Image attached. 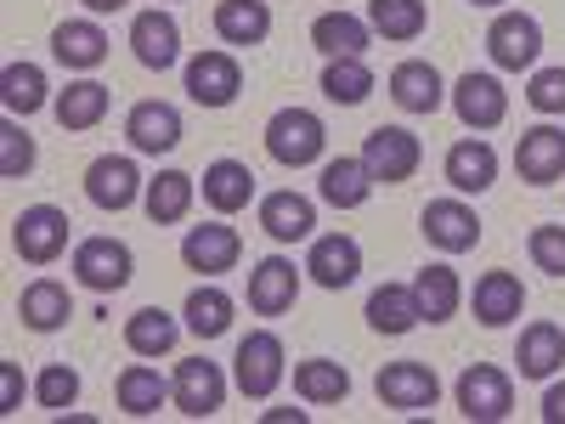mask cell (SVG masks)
Instances as JSON below:
<instances>
[{
	"instance_id": "6da1fadb",
	"label": "cell",
	"mask_w": 565,
	"mask_h": 424,
	"mask_svg": "<svg viewBox=\"0 0 565 424\" xmlns=\"http://www.w3.org/2000/svg\"><path fill=\"white\" fill-rule=\"evenodd\" d=\"M322 148H328V130H322V119H317L311 108H277V114L266 119V153H271L277 165H289V170L317 165Z\"/></svg>"
},
{
	"instance_id": "7a4b0ae2",
	"label": "cell",
	"mask_w": 565,
	"mask_h": 424,
	"mask_svg": "<svg viewBox=\"0 0 565 424\" xmlns=\"http://www.w3.org/2000/svg\"><path fill=\"white\" fill-rule=\"evenodd\" d=\"M458 413L469 424H498L514 413V380L492 362H469L458 373Z\"/></svg>"
},
{
	"instance_id": "3957f363",
	"label": "cell",
	"mask_w": 565,
	"mask_h": 424,
	"mask_svg": "<svg viewBox=\"0 0 565 424\" xmlns=\"http://www.w3.org/2000/svg\"><path fill=\"white\" fill-rule=\"evenodd\" d=\"M68 215L57 204H29L18 221H12V250L29 261V266H52L63 250H68Z\"/></svg>"
},
{
	"instance_id": "277c9868",
	"label": "cell",
	"mask_w": 565,
	"mask_h": 424,
	"mask_svg": "<svg viewBox=\"0 0 565 424\" xmlns=\"http://www.w3.org/2000/svg\"><path fill=\"white\" fill-rule=\"evenodd\" d=\"M487 52L498 68L521 74V68H537L543 57V23L532 12H498L492 29H487Z\"/></svg>"
},
{
	"instance_id": "5b68a950",
	"label": "cell",
	"mask_w": 565,
	"mask_h": 424,
	"mask_svg": "<svg viewBox=\"0 0 565 424\" xmlns=\"http://www.w3.org/2000/svg\"><path fill=\"white\" fill-rule=\"evenodd\" d=\"M232 373H238V391L266 402L282 385V340L271 328H255V335L238 340V357H232Z\"/></svg>"
},
{
	"instance_id": "8992f818",
	"label": "cell",
	"mask_w": 565,
	"mask_h": 424,
	"mask_svg": "<svg viewBox=\"0 0 565 424\" xmlns=\"http://www.w3.org/2000/svg\"><path fill=\"white\" fill-rule=\"evenodd\" d=\"M130 272H136V261H130V244H119V239L74 244V277L85 283L90 295H119L130 283Z\"/></svg>"
},
{
	"instance_id": "52a82bcc",
	"label": "cell",
	"mask_w": 565,
	"mask_h": 424,
	"mask_svg": "<svg viewBox=\"0 0 565 424\" xmlns=\"http://www.w3.org/2000/svg\"><path fill=\"white\" fill-rule=\"evenodd\" d=\"M170 391H175V407L186 418H215L226 407V373L210 357H186V362H175Z\"/></svg>"
},
{
	"instance_id": "ba28073f",
	"label": "cell",
	"mask_w": 565,
	"mask_h": 424,
	"mask_svg": "<svg viewBox=\"0 0 565 424\" xmlns=\"http://www.w3.org/2000/svg\"><path fill=\"white\" fill-rule=\"evenodd\" d=\"M418 159H424L418 136L402 130V125H380V130H367V141H362V165L373 170V181H385V187L407 181L418 170Z\"/></svg>"
},
{
	"instance_id": "9c48e42d",
	"label": "cell",
	"mask_w": 565,
	"mask_h": 424,
	"mask_svg": "<svg viewBox=\"0 0 565 424\" xmlns=\"http://www.w3.org/2000/svg\"><path fill=\"white\" fill-rule=\"evenodd\" d=\"M373 391H380V402L396 407V413H424V407L441 402V380H436V368H424V362H385Z\"/></svg>"
},
{
	"instance_id": "30bf717a",
	"label": "cell",
	"mask_w": 565,
	"mask_h": 424,
	"mask_svg": "<svg viewBox=\"0 0 565 424\" xmlns=\"http://www.w3.org/2000/svg\"><path fill=\"white\" fill-rule=\"evenodd\" d=\"M141 193H148V181H141V170H136V159H125V153H103L97 165L85 170V199L97 204V210H130Z\"/></svg>"
},
{
	"instance_id": "8fae6325",
	"label": "cell",
	"mask_w": 565,
	"mask_h": 424,
	"mask_svg": "<svg viewBox=\"0 0 565 424\" xmlns=\"http://www.w3.org/2000/svg\"><path fill=\"white\" fill-rule=\"evenodd\" d=\"M238 91H244V68L232 52H199L186 63V97L199 108H226L238 103Z\"/></svg>"
},
{
	"instance_id": "7c38bea8",
	"label": "cell",
	"mask_w": 565,
	"mask_h": 424,
	"mask_svg": "<svg viewBox=\"0 0 565 424\" xmlns=\"http://www.w3.org/2000/svg\"><path fill=\"white\" fill-rule=\"evenodd\" d=\"M424 226V239H430L441 255H463V250H476L481 244V215L469 210L463 199H430L418 215Z\"/></svg>"
},
{
	"instance_id": "4fadbf2b",
	"label": "cell",
	"mask_w": 565,
	"mask_h": 424,
	"mask_svg": "<svg viewBox=\"0 0 565 424\" xmlns=\"http://www.w3.org/2000/svg\"><path fill=\"white\" fill-rule=\"evenodd\" d=\"M514 170L532 187H554L565 176V130L559 125H532L514 141Z\"/></svg>"
},
{
	"instance_id": "5bb4252c",
	"label": "cell",
	"mask_w": 565,
	"mask_h": 424,
	"mask_svg": "<svg viewBox=\"0 0 565 424\" xmlns=\"http://www.w3.org/2000/svg\"><path fill=\"white\" fill-rule=\"evenodd\" d=\"M238 255H244V239H238L232 226H221V221L186 226V239H181V261H186V272H204V277L232 272V266H238Z\"/></svg>"
},
{
	"instance_id": "9a60e30c",
	"label": "cell",
	"mask_w": 565,
	"mask_h": 424,
	"mask_svg": "<svg viewBox=\"0 0 565 424\" xmlns=\"http://www.w3.org/2000/svg\"><path fill=\"white\" fill-rule=\"evenodd\" d=\"M452 114H458L469 130H492V125H503V114H509V91H503V80L469 68V74L452 85Z\"/></svg>"
},
{
	"instance_id": "2e32d148",
	"label": "cell",
	"mask_w": 565,
	"mask_h": 424,
	"mask_svg": "<svg viewBox=\"0 0 565 424\" xmlns=\"http://www.w3.org/2000/svg\"><path fill=\"white\" fill-rule=\"evenodd\" d=\"M130 52H136V63L141 68H153V74H164V68H175L181 63V23L170 18V12H136V23H130Z\"/></svg>"
},
{
	"instance_id": "e0dca14e",
	"label": "cell",
	"mask_w": 565,
	"mask_h": 424,
	"mask_svg": "<svg viewBox=\"0 0 565 424\" xmlns=\"http://www.w3.org/2000/svg\"><path fill=\"white\" fill-rule=\"evenodd\" d=\"M306 272H311L317 289H351L356 272H362V244L351 239V232H328V239L311 244Z\"/></svg>"
},
{
	"instance_id": "ac0fdd59",
	"label": "cell",
	"mask_w": 565,
	"mask_h": 424,
	"mask_svg": "<svg viewBox=\"0 0 565 424\" xmlns=\"http://www.w3.org/2000/svg\"><path fill=\"white\" fill-rule=\"evenodd\" d=\"M295 295H300V272H295V261H282V255L255 261V272H249V311H260V317H282V311L295 306Z\"/></svg>"
},
{
	"instance_id": "d6986e66",
	"label": "cell",
	"mask_w": 565,
	"mask_h": 424,
	"mask_svg": "<svg viewBox=\"0 0 565 424\" xmlns=\"http://www.w3.org/2000/svg\"><path fill=\"white\" fill-rule=\"evenodd\" d=\"M311 226H317V204L306 193H295V187H282V193H266L260 199V232L277 244H300L311 239Z\"/></svg>"
},
{
	"instance_id": "ffe728a7",
	"label": "cell",
	"mask_w": 565,
	"mask_h": 424,
	"mask_svg": "<svg viewBox=\"0 0 565 424\" xmlns=\"http://www.w3.org/2000/svg\"><path fill=\"white\" fill-rule=\"evenodd\" d=\"M125 136L136 153H170L181 148V114L170 103H136L125 114Z\"/></svg>"
},
{
	"instance_id": "44dd1931",
	"label": "cell",
	"mask_w": 565,
	"mask_h": 424,
	"mask_svg": "<svg viewBox=\"0 0 565 424\" xmlns=\"http://www.w3.org/2000/svg\"><path fill=\"white\" fill-rule=\"evenodd\" d=\"M391 97H396V108H407V114H436L441 97H447L436 63H424V57L396 63V68H391Z\"/></svg>"
},
{
	"instance_id": "7402d4cb",
	"label": "cell",
	"mask_w": 565,
	"mask_h": 424,
	"mask_svg": "<svg viewBox=\"0 0 565 424\" xmlns=\"http://www.w3.org/2000/svg\"><path fill=\"white\" fill-rule=\"evenodd\" d=\"M447 181L458 187V193H487V187L498 181V153H492V141L481 136H463L447 148Z\"/></svg>"
},
{
	"instance_id": "603a6c76",
	"label": "cell",
	"mask_w": 565,
	"mask_h": 424,
	"mask_svg": "<svg viewBox=\"0 0 565 424\" xmlns=\"http://www.w3.org/2000/svg\"><path fill=\"white\" fill-rule=\"evenodd\" d=\"M367 322H373V335H413V328L424 322L418 300H413V283H380V289L367 295Z\"/></svg>"
},
{
	"instance_id": "cb8c5ba5",
	"label": "cell",
	"mask_w": 565,
	"mask_h": 424,
	"mask_svg": "<svg viewBox=\"0 0 565 424\" xmlns=\"http://www.w3.org/2000/svg\"><path fill=\"white\" fill-rule=\"evenodd\" d=\"M18 317L34 328V335H57V328L74 317V300L57 277H34L29 289L18 295Z\"/></svg>"
},
{
	"instance_id": "d4e9b609",
	"label": "cell",
	"mask_w": 565,
	"mask_h": 424,
	"mask_svg": "<svg viewBox=\"0 0 565 424\" xmlns=\"http://www.w3.org/2000/svg\"><path fill=\"white\" fill-rule=\"evenodd\" d=\"M249 199H255V170L244 159H215L204 170V204L210 210L238 215V210H249Z\"/></svg>"
},
{
	"instance_id": "484cf974",
	"label": "cell",
	"mask_w": 565,
	"mask_h": 424,
	"mask_svg": "<svg viewBox=\"0 0 565 424\" xmlns=\"http://www.w3.org/2000/svg\"><path fill=\"white\" fill-rule=\"evenodd\" d=\"M514 362H521V380H554L565 362V328L559 322H532L521 346H514Z\"/></svg>"
},
{
	"instance_id": "4316f807",
	"label": "cell",
	"mask_w": 565,
	"mask_h": 424,
	"mask_svg": "<svg viewBox=\"0 0 565 424\" xmlns=\"http://www.w3.org/2000/svg\"><path fill=\"white\" fill-rule=\"evenodd\" d=\"M295 396L311 407H334L351 396V373L334 357H306V362H295Z\"/></svg>"
},
{
	"instance_id": "83f0119b",
	"label": "cell",
	"mask_w": 565,
	"mask_h": 424,
	"mask_svg": "<svg viewBox=\"0 0 565 424\" xmlns=\"http://www.w3.org/2000/svg\"><path fill=\"white\" fill-rule=\"evenodd\" d=\"M317 193H322V204H334V210H362L367 193H373V170L362 165V153L356 159H328Z\"/></svg>"
},
{
	"instance_id": "f1b7e54d",
	"label": "cell",
	"mask_w": 565,
	"mask_h": 424,
	"mask_svg": "<svg viewBox=\"0 0 565 424\" xmlns=\"http://www.w3.org/2000/svg\"><path fill=\"white\" fill-rule=\"evenodd\" d=\"M311 45H317L322 57H362L367 45H373V29L356 12H322L311 23Z\"/></svg>"
},
{
	"instance_id": "f546056e",
	"label": "cell",
	"mask_w": 565,
	"mask_h": 424,
	"mask_svg": "<svg viewBox=\"0 0 565 424\" xmlns=\"http://www.w3.org/2000/svg\"><path fill=\"white\" fill-rule=\"evenodd\" d=\"M521 311H526V289H521V277H514V272L476 277V317L487 328H503V322H514Z\"/></svg>"
},
{
	"instance_id": "4dcf8cb0",
	"label": "cell",
	"mask_w": 565,
	"mask_h": 424,
	"mask_svg": "<svg viewBox=\"0 0 565 424\" xmlns=\"http://www.w3.org/2000/svg\"><path fill=\"white\" fill-rule=\"evenodd\" d=\"M52 52H57V63H63V68H97V63L108 57V34H103V23L74 18V23H57Z\"/></svg>"
},
{
	"instance_id": "1f68e13d",
	"label": "cell",
	"mask_w": 565,
	"mask_h": 424,
	"mask_svg": "<svg viewBox=\"0 0 565 424\" xmlns=\"http://www.w3.org/2000/svg\"><path fill=\"white\" fill-rule=\"evenodd\" d=\"M193 193H199V181L186 176V170H159L148 181V193H141V204H148V221L153 226H170V221H181L186 210H193Z\"/></svg>"
},
{
	"instance_id": "d6a6232c",
	"label": "cell",
	"mask_w": 565,
	"mask_h": 424,
	"mask_svg": "<svg viewBox=\"0 0 565 424\" xmlns=\"http://www.w3.org/2000/svg\"><path fill=\"white\" fill-rule=\"evenodd\" d=\"M215 34L226 45H260L271 34V7L266 0H221L215 7Z\"/></svg>"
},
{
	"instance_id": "836d02e7",
	"label": "cell",
	"mask_w": 565,
	"mask_h": 424,
	"mask_svg": "<svg viewBox=\"0 0 565 424\" xmlns=\"http://www.w3.org/2000/svg\"><path fill=\"white\" fill-rule=\"evenodd\" d=\"M413 300H418L424 322H447V317L463 306V283H458L452 266H424V272L413 277Z\"/></svg>"
},
{
	"instance_id": "e575fe53",
	"label": "cell",
	"mask_w": 565,
	"mask_h": 424,
	"mask_svg": "<svg viewBox=\"0 0 565 424\" xmlns=\"http://www.w3.org/2000/svg\"><path fill=\"white\" fill-rule=\"evenodd\" d=\"M175 340H181V322L164 306H141L136 317H125V346L136 357H164L175 351Z\"/></svg>"
},
{
	"instance_id": "d590c367",
	"label": "cell",
	"mask_w": 565,
	"mask_h": 424,
	"mask_svg": "<svg viewBox=\"0 0 565 424\" xmlns=\"http://www.w3.org/2000/svg\"><path fill=\"white\" fill-rule=\"evenodd\" d=\"M57 125L63 130H90V125H103L108 119V85L97 80H74L68 91H57Z\"/></svg>"
},
{
	"instance_id": "8d00e7d4",
	"label": "cell",
	"mask_w": 565,
	"mask_h": 424,
	"mask_svg": "<svg viewBox=\"0 0 565 424\" xmlns=\"http://www.w3.org/2000/svg\"><path fill=\"white\" fill-rule=\"evenodd\" d=\"M164 402H175V391L159 380V368H125L119 373V407L130 413V418H153Z\"/></svg>"
},
{
	"instance_id": "74e56055",
	"label": "cell",
	"mask_w": 565,
	"mask_h": 424,
	"mask_svg": "<svg viewBox=\"0 0 565 424\" xmlns=\"http://www.w3.org/2000/svg\"><path fill=\"white\" fill-rule=\"evenodd\" d=\"M181 317H186V328H193L199 340H221L226 328H232V295L215 289V283H199V289L186 295Z\"/></svg>"
},
{
	"instance_id": "f35d334b",
	"label": "cell",
	"mask_w": 565,
	"mask_h": 424,
	"mask_svg": "<svg viewBox=\"0 0 565 424\" xmlns=\"http://www.w3.org/2000/svg\"><path fill=\"white\" fill-rule=\"evenodd\" d=\"M322 97L328 103H340V108H356L373 97V68L362 57H328L322 68Z\"/></svg>"
},
{
	"instance_id": "ab89813d",
	"label": "cell",
	"mask_w": 565,
	"mask_h": 424,
	"mask_svg": "<svg viewBox=\"0 0 565 424\" xmlns=\"http://www.w3.org/2000/svg\"><path fill=\"white\" fill-rule=\"evenodd\" d=\"M424 23H430L424 0H367V29L385 40H418Z\"/></svg>"
},
{
	"instance_id": "60d3db41",
	"label": "cell",
	"mask_w": 565,
	"mask_h": 424,
	"mask_svg": "<svg viewBox=\"0 0 565 424\" xmlns=\"http://www.w3.org/2000/svg\"><path fill=\"white\" fill-rule=\"evenodd\" d=\"M0 103H7V114L18 119H29V114H40L45 108V74L34 68V63H7L0 68Z\"/></svg>"
},
{
	"instance_id": "b9f144b4",
	"label": "cell",
	"mask_w": 565,
	"mask_h": 424,
	"mask_svg": "<svg viewBox=\"0 0 565 424\" xmlns=\"http://www.w3.org/2000/svg\"><path fill=\"white\" fill-rule=\"evenodd\" d=\"M34 402L45 407V413H63V407H74L79 402V373L68 368V362H52L34 380Z\"/></svg>"
},
{
	"instance_id": "7bdbcfd3",
	"label": "cell",
	"mask_w": 565,
	"mask_h": 424,
	"mask_svg": "<svg viewBox=\"0 0 565 424\" xmlns=\"http://www.w3.org/2000/svg\"><path fill=\"white\" fill-rule=\"evenodd\" d=\"M29 170H34V136H29L18 119H7V125H0V176L18 181V176H29Z\"/></svg>"
},
{
	"instance_id": "ee69618b",
	"label": "cell",
	"mask_w": 565,
	"mask_h": 424,
	"mask_svg": "<svg viewBox=\"0 0 565 424\" xmlns=\"http://www.w3.org/2000/svg\"><path fill=\"white\" fill-rule=\"evenodd\" d=\"M537 272L548 277H565V226H532V239H526Z\"/></svg>"
},
{
	"instance_id": "f6af8a7d",
	"label": "cell",
	"mask_w": 565,
	"mask_h": 424,
	"mask_svg": "<svg viewBox=\"0 0 565 424\" xmlns=\"http://www.w3.org/2000/svg\"><path fill=\"white\" fill-rule=\"evenodd\" d=\"M526 103L537 114H565V68H537L526 85Z\"/></svg>"
},
{
	"instance_id": "bcb514c9",
	"label": "cell",
	"mask_w": 565,
	"mask_h": 424,
	"mask_svg": "<svg viewBox=\"0 0 565 424\" xmlns=\"http://www.w3.org/2000/svg\"><path fill=\"white\" fill-rule=\"evenodd\" d=\"M18 402H23V368L18 362H0V413H18Z\"/></svg>"
},
{
	"instance_id": "7dc6e473",
	"label": "cell",
	"mask_w": 565,
	"mask_h": 424,
	"mask_svg": "<svg viewBox=\"0 0 565 424\" xmlns=\"http://www.w3.org/2000/svg\"><path fill=\"white\" fill-rule=\"evenodd\" d=\"M543 418L548 424H565V385H548L543 391Z\"/></svg>"
},
{
	"instance_id": "c3c4849f",
	"label": "cell",
	"mask_w": 565,
	"mask_h": 424,
	"mask_svg": "<svg viewBox=\"0 0 565 424\" xmlns=\"http://www.w3.org/2000/svg\"><path fill=\"white\" fill-rule=\"evenodd\" d=\"M306 424V407H266V424Z\"/></svg>"
},
{
	"instance_id": "681fc988",
	"label": "cell",
	"mask_w": 565,
	"mask_h": 424,
	"mask_svg": "<svg viewBox=\"0 0 565 424\" xmlns=\"http://www.w3.org/2000/svg\"><path fill=\"white\" fill-rule=\"evenodd\" d=\"M85 7H90V12H97V18H103V12H119V7H125V0H85Z\"/></svg>"
},
{
	"instance_id": "f907efd6",
	"label": "cell",
	"mask_w": 565,
	"mask_h": 424,
	"mask_svg": "<svg viewBox=\"0 0 565 424\" xmlns=\"http://www.w3.org/2000/svg\"><path fill=\"white\" fill-rule=\"evenodd\" d=\"M476 7H503V0H476Z\"/></svg>"
}]
</instances>
